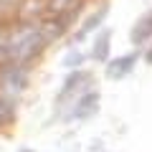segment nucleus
I'll return each instance as SVG.
<instances>
[{
	"label": "nucleus",
	"instance_id": "obj_5",
	"mask_svg": "<svg viewBox=\"0 0 152 152\" xmlns=\"http://www.w3.org/2000/svg\"><path fill=\"white\" fill-rule=\"evenodd\" d=\"M137 61H140V53L137 51H129L124 56H117V58H107V79L112 81H119V79H127V76L134 71Z\"/></svg>",
	"mask_w": 152,
	"mask_h": 152
},
{
	"label": "nucleus",
	"instance_id": "obj_7",
	"mask_svg": "<svg viewBox=\"0 0 152 152\" xmlns=\"http://www.w3.org/2000/svg\"><path fill=\"white\" fill-rule=\"evenodd\" d=\"M150 38H152V10H147L145 15H140V18H137V23L132 26L129 41L134 46H142V43H147Z\"/></svg>",
	"mask_w": 152,
	"mask_h": 152
},
{
	"label": "nucleus",
	"instance_id": "obj_6",
	"mask_svg": "<svg viewBox=\"0 0 152 152\" xmlns=\"http://www.w3.org/2000/svg\"><path fill=\"white\" fill-rule=\"evenodd\" d=\"M109 10H112V3H109V0H107V3H102V5H99L96 10H94L91 15H89L86 20L81 23V28H79V33H76V41H84V38H86L89 33H94V31H96V28L102 26L104 20H107Z\"/></svg>",
	"mask_w": 152,
	"mask_h": 152
},
{
	"label": "nucleus",
	"instance_id": "obj_12",
	"mask_svg": "<svg viewBox=\"0 0 152 152\" xmlns=\"http://www.w3.org/2000/svg\"><path fill=\"white\" fill-rule=\"evenodd\" d=\"M3 51H5V31H0V61H3Z\"/></svg>",
	"mask_w": 152,
	"mask_h": 152
},
{
	"label": "nucleus",
	"instance_id": "obj_1",
	"mask_svg": "<svg viewBox=\"0 0 152 152\" xmlns=\"http://www.w3.org/2000/svg\"><path fill=\"white\" fill-rule=\"evenodd\" d=\"M61 26L53 18H46L41 23H23V26L13 28L5 33V51H3V61L10 64H23L33 61L46 46H51L56 38L61 36Z\"/></svg>",
	"mask_w": 152,
	"mask_h": 152
},
{
	"label": "nucleus",
	"instance_id": "obj_8",
	"mask_svg": "<svg viewBox=\"0 0 152 152\" xmlns=\"http://www.w3.org/2000/svg\"><path fill=\"white\" fill-rule=\"evenodd\" d=\"M112 36H114L112 28L99 31V36L94 38V46H91V58H94V61L104 64V61L109 58V53H112Z\"/></svg>",
	"mask_w": 152,
	"mask_h": 152
},
{
	"label": "nucleus",
	"instance_id": "obj_10",
	"mask_svg": "<svg viewBox=\"0 0 152 152\" xmlns=\"http://www.w3.org/2000/svg\"><path fill=\"white\" fill-rule=\"evenodd\" d=\"M20 8H23V0H0V18L15 15Z\"/></svg>",
	"mask_w": 152,
	"mask_h": 152
},
{
	"label": "nucleus",
	"instance_id": "obj_4",
	"mask_svg": "<svg viewBox=\"0 0 152 152\" xmlns=\"http://www.w3.org/2000/svg\"><path fill=\"white\" fill-rule=\"evenodd\" d=\"M96 112H99V91L94 86H86L81 91V96L74 102L66 119H91Z\"/></svg>",
	"mask_w": 152,
	"mask_h": 152
},
{
	"label": "nucleus",
	"instance_id": "obj_11",
	"mask_svg": "<svg viewBox=\"0 0 152 152\" xmlns=\"http://www.w3.org/2000/svg\"><path fill=\"white\" fill-rule=\"evenodd\" d=\"M13 114V102H5V99H0V124H5L10 119Z\"/></svg>",
	"mask_w": 152,
	"mask_h": 152
},
{
	"label": "nucleus",
	"instance_id": "obj_13",
	"mask_svg": "<svg viewBox=\"0 0 152 152\" xmlns=\"http://www.w3.org/2000/svg\"><path fill=\"white\" fill-rule=\"evenodd\" d=\"M145 61H147V64L152 66V43L147 46V51H145Z\"/></svg>",
	"mask_w": 152,
	"mask_h": 152
},
{
	"label": "nucleus",
	"instance_id": "obj_2",
	"mask_svg": "<svg viewBox=\"0 0 152 152\" xmlns=\"http://www.w3.org/2000/svg\"><path fill=\"white\" fill-rule=\"evenodd\" d=\"M89 71H81V69H74L69 76L64 79V84H61L58 94H56V109H58V114H64V119L69 117L71 107H74V102L79 96H81V91L91 84V79H89Z\"/></svg>",
	"mask_w": 152,
	"mask_h": 152
},
{
	"label": "nucleus",
	"instance_id": "obj_9",
	"mask_svg": "<svg viewBox=\"0 0 152 152\" xmlns=\"http://www.w3.org/2000/svg\"><path fill=\"white\" fill-rule=\"evenodd\" d=\"M84 61H86V53H81L79 48H74V51H69V53L61 58V66H66V69H79Z\"/></svg>",
	"mask_w": 152,
	"mask_h": 152
},
{
	"label": "nucleus",
	"instance_id": "obj_14",
	"mask_svg": "<svg viewBox=\"0 0 152 152\" xmlns=\"http://www.w3.org/2000/svg\"><path fill=\"white\" fill-rule=\"evenodd\" d=\"M18 152H36V150H31V147H20Z\"/></svg>",
	"mask_w": 152,
	"mask_h": 152
},
{
	"label": "nucleus",
	"instance_id": "obj_3",
	"mask_svg": "<svg viewBox=\"0 0 152 152\" xmlns=\"http://www.w3.org/2000/svg\"><path fill=\"white\" fill-rule=\"evenodd\" d=\"M26 86H28V74L23 69V64H10L8 61L0 69V99L15 104V99L23 94Z\"/></svg>",
	"mask_w": 152,
	"mask_h": 152
}]
</instances>
